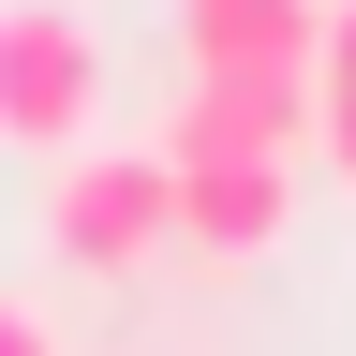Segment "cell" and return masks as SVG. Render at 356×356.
Returning <instances> with one entry per match:
<instances>
[{
    "mask_svg": "<svg viewBox=\"0 0 356 356\" xmlns=\"http://www.w3.org/2000/svg\"><path fill=\"white\" fill-rule=\"evenodd\" d=\"M282 238H297V163H267V149L178 163V252L193 267H267Z\"/></svg>",
    "mask_w": 356,
    "mask_h": 356,
    "instance_id": "4",
    "label": "cell"
},
{
    "mask_svg": "<svg viewBox=\"0 0 356 356\" xmlns=\"http://www.w3.org/2000/svg\"><path fill=\"white\" fill-rule=\"evenodd\" d=\"M44 252L89 267V282H134L149 252H178V163H163V134L60 149V178H44Z\"/></svg>",
    "mask_w": 356,
    "mask_h": 356,
    "instance_id": "1",
    "label": "cell"
},
{
    "mask_svg": "<svg viewBox=\"0 0 356 356\" xmlns=\"http://www.w3.org/2000/svg\"><path fill=\"white\" fill-rule=\"evenodd\" d=\"M312 89H327V119H312V149H327V163H341V193H356V74H312Z\"/></svg>",
    "mask_w": 356,
    "mask_h": 356,
    "instance_id": "6",
    "label": "cell"
},
{
    "mask_svg": "<svg viewBox=\"0 0 356 356\" xmlns=\"http://www.w3.org/2000/svg\"><path fill=\"white\" fill-rule=\"evenodd\" d=\"M312 119H327V89H312V74H193V89H178V119H163V163H238V149L297 163Z\"/></svg>",
    "mask_w": 356,
    "mask_h": 356,
    "instance_id": "3",
    "label": "cell"
},
{
    "mask_svg": "<svg viewBox=\"0 0 356 356\" xmlns=\"http://www.w3.org/2000/svg\"><path fill=\"white\" fill-rule=\"evenodd\" d=\"M0 356H74V341L44 327V297H0Z\"/></svg>",
    "mask_w": 356,
    "mask_h": 356,
    "instance_id": "7",
    "label": "cell"
},
{
    "mask_svg": "<svg viewBox=\"0 0 356 356\" xmlns=\"http://www.w3.org/2000/svg\"><path fill=\"white\" fill-rule=\"evenodd\" d=\"M89 119H104V30H89V0H0V149L60 163V149H89Z\"/></svg>",
    "mask_w": 356,
    "mask_h": 356,
    "instance_id": "2",
    "label": "cell"
},
{
    "mask_svg": "<svg viewBox=\"0 0 356 356\" xmlns=\"http://www.w3.org/2000/svg\"><path fill=\"white\" fill-rule=\"evenodd\" d=\"M327 0H178V60L193 74H312Z\"/></svg>",
    "mask_w": 356,
    "mask_h": 356,
    "instance_id": "5",
    "label": "cell"
},
{
    "mask_svg": "<svg viewBox=\"0 0 356 356\" xmlns=\"http://www.w3.org/2000/svg\"><path fill=\"white\" fill-rule=\"evenodd\" d=\"M312 74H356V0H327V44H312Z\"/></svg>",
    "mask_w": 356,
    "mask_h": 356,
    "instance_id": "8",
    "label": "cell"
}]
</instances>
